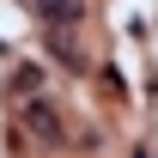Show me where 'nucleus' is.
I'll use <instances>...</instances> for the list:
<instances>
[{"mask_svg":"<svg viewBox=\"0 0 158 158\" xmlns=\"http://www.w3.org/2000/svg\"><path fill=\"white\" fill-rule=\"evenodd\" d=\"M37 85H43V67H19V73L6 79V91H12V98H31Z\"/></svg>","mask_w":158,"mask_h":158,"instance_id":"obj_2","label":"nucleus"},{"mask_svg":"<svg viewBox=\"0 0 158 158\" xmlns=\"http://www.w3.org/2000/svg\"><path fill=\"white\" fill-rule=\"evenodd\" d=\"M24 128H31V134H43L49 146H61V122H55V103L31 98V103H24Z\"/></svg>","mask_w":158,"mask_h":158,"instance_id":"obj_1","label":"nucleus"}]
</instances>
